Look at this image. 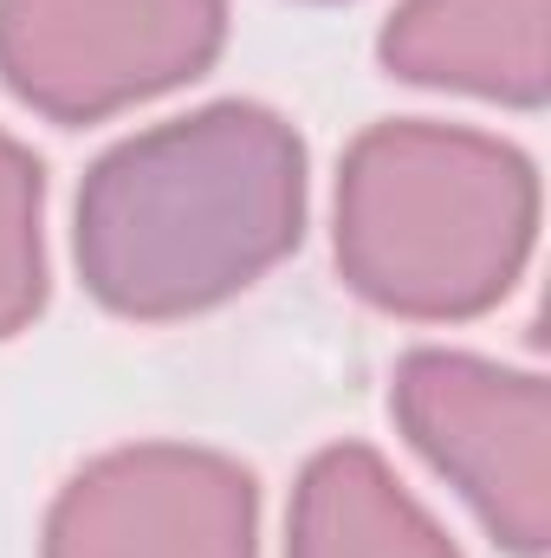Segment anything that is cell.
I'll return each mask as SVG.
<instances>
[{
    "mask_svg": "<svg viewBox=\"0 0 551 558\" xmlns=\"http://www.w3.org/2000/svg\"><path fill=\"white\" fill-rule=\"evenodd\" d=\"M377 59L403 85L539 111L551 98V0H403Z\"/></svg>",
    "mask_w": 551,
    "mask_h": 558,
    "instance_id": "6",
    "label": "cell"
},
{
    "mask_svg": "<svg viewBox=\"0 0 551 558\" xmlns=\"http://www.w3.org/2000/svg\"><path fill=\"white\" fill-rule=\"evenodd\" d=\"M228 46V0H0V85L78 131L175 85Z\"/></svg>",
    "mask_w": 551,
    "mask_h": 558,
    "instance_id": "3",
    "label": "cell"
},
{
    "mask_svg": "<svg viewBox=\"0 0 551 558\" xmlns=\"http://www.w3.org/2000/svg\"><path fill=\"white\" fill-rule=\"evenodd\" d=\"M305 241V137L254 98H221L105 149L78 182L72 260L137 325L228 305Z\"/></svg>",
    "mask_w": 551,
    "mask_h": 558,
    "instance_id": "1",
    "label": "cell"
},
{
    "mask_svg": "<svg viewBox=\"0 0 551 558\" xmlns=\"http://www.w3.org/2000/svg\"><path fill=\"white\" fill-rule=\"evenodd\" d=\"M539 247V169L467 124L390 118L344 149L331 254L344 286L415 325L493 312Z\"/></svg>",
    "mask_w": 551,
    "mask_h": 558,
    "instance_id": "2",
    "label": "cell"
},
{
    "mask_svg": "<svg viewBox=\"0 0 551 558\" xmlns=\"http://www.w3.org/2000/svg\"><path fill=\"white\" fill-rule=\"evenodd\" d=\"M409 448L519 558L551 546V384L474 351L421 344L390 377Z\"/></svg>",
    "mask_w": 551,
    "mask_h": 558,
    "instance_id": "4",
    "label": "cell"
},
{
    "mask_svg": "<svg viewBox=\"0 0 551 558\" xmlns=\"http://www.w3.org/2000/svg\"><path fill=\"white\" fill-rule=\"evenodd\" d=\"M39 558H260V481L195 441L111 448L46 507Z\"/></svg>",
    "mask_w": 551,
    "mask_h": 558,
    "instance_id": "5",
    "label": "cell"
},
{
    "mask_svg": "<svg viewBox=\"0 0 551 558\" xmlns=\"http://www.w3.org/2000/svg\"><path fill=\"white\" fill-rule=\"evenodd\" d=\"M46 312V169L0 131V338Z\"/></svg>",
    "mask_w": 551,
    "mask_h": 558,
    "instance_id": "8",
    "label": "cell"
},
{
    "mask_svg": "<svg viewBox=\"0 0 551 558\" xmlns=\"http://www.w3.org/2000/svg\"><path fill=\"white\" fill-rule=\"evenodd\" d=\"M285 558H461V546L370 441H331L292 487Z\"/></svg>",
    "mask_w": 551,
    "mask_h": 558,
    "instance_id": "7",
    "label": "cell"
}]
</instances>
